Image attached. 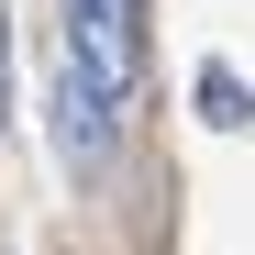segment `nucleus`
Here are the masks:
<instances>
[{"mask_svg":"<svg viewBox=\"0 0 255 255\" xmlns=\"http://www.w3.org/2000/svg\"><path fill=\"white\" fill-rule=\"evenodd\" d=\"M67 67L100 100L144 89V0H67Z\"/></svg>","mask_w":255,"mask_h":255,"instance_id":"f257e3e1","label":"nucleus"},{"mask_svg":"<svg viewBox=\"0 0 255 255\" xmlns=\"http://www.w3.org/2000/svg\"><path fill=\"white\" fill-rule=\"evenodd\" d=\"M0 122H11V22H0Z\"/></svg>","mask_w":255,"mask_h":255,"instance_id":"20e7f679","label":"nucleus"},{"mask_svg":"<svg viewBox=\"0 0 255 255\" xmlns=\"http://www.w3.org/2000/svg\"><path fill=\"white\" fill-rule=\"evenodd\" d=\"M200 122H222V133H244V122H255V100H244L233 67H200Z\"/></svg>","mask_w":255,"mask_h":255,"instance_id":"7ed1b4c3","label":"nucleus"},{"mask_svg":"<svg viewBox=\"0 0 255 255\" xmlns=\"http://www.w3.org/2000/svg\"><path fill=\"white\" fill-rule=\"evenodd\" d=\"M111 111H122V100H100L78 67H56V155H67V166H111V133H122Z\"/></svg>","mask_w":255,"mask_h":255,"instance_id":"f03ea898","label":"nucleus"}]
</instances>
